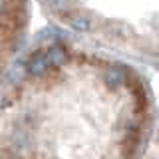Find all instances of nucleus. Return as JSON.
Listing matches in <instances>:
<instances>
[{
    "instance_id": "2",
    "label": "nucleus",
    "mask_w": 159,
    "mask_h": 159,
    "mask_svg": "<svg viewBox=\"0 0 159 159\" xmlns=\"http://www.w3.org/2000/svg\"><path fill=\"white\" fill-rule=\"evenodd\" d=\"M66 22L70 24V28H74L76 32H89L92 30V20H89L86 14H68L66 16Z\"/></svg>"
},
{
    "instance_id": "5",
    "label": "nucleus",
    "mask_w": 159,
    "mask_h": 159,
    "mask_svg": "<svg viewBox=\"0 0 159 159\" xmlns=\"http://www.w3.org/2000/svg\"><path fill=\"white\" fill-rule=\"evenodd\" d=\"M48 2L56 12H64V10L68 8V0H48Z\"/></svg>"
},
{
    "instance_id": "6",
    "label": "nucleus",
    "mask_w": 159,
    "mask_h": 159,
    "mask_svg": "<svg viewBox=\"0 0 159 159\" xmlns=\"http://www.w3.org/2000/svg\"><path fill=\"white\" fill-rule=\"evenodd\" d=\"M6 10V0H0V14Z\"/></svg>"
},
{
    "instance_id": "7",
    "label": "nucleus",
    "mask_w": 159,
    "mask_h": 159,
    "mask_svg": "<svg viewBox=\"0 0 159 159\" xmlns=\"http://www.w3.org/2000/svg\"><path fill=\"white\" fill-rule=\"evenodd\" d=\"M157 137H159V131H157Z\"/></svg>"
},
{
    "instance_id": "3",
    "label": "nucleus",
    "mask_w": 159,
    "mask_h": 159,
    "mask_svg": "<svg viewBox=\"0 0 159 159\" xmlns=\"http://www.w3.org/2000/svg\"><path fill=\"white\" fill-rule=\"evenodd\" d=\"M46 56H48V60H50L52 66H62V64L68 62V52L62 46H52L46 52Z\"/></svg>"
},
{
    "instance_id": "1",
    "label": "nucleus",
    "mask_w": 159,
    "mask_h": 159,
    "mask_svg": "<svg viewBox=\"0 0 159 159\" xmlns=\"http://www.w3.org/2000/svg\"><path fill=\"white\" fill-rule=\"evenodd\" d=\"M50 66H52V64H50L48 56H46V54H40V52L32 54L30 60H28V64H26L28 72L32 74V76H44V74L48 72Z\"/></svg>"
},
{
    "instance_id": "4",
    "label": "nucleus",
    "mask_w": 159,
    "mask_h": 159,
    "mask_svg": "<svg viewBox=\"0 0 159 159\" xmlns=\"http://www.w3.org/2000/svg\"><path fill=\"white\" fill-rule=\"evenodd\" d=\"M121 82H123V76H119L117 72H109V74H107V84H109L111 88H117Z\"/></svg>"
}]
</instances>
